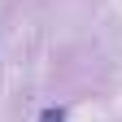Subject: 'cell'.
I'll return each mask as SVG.
<instances>
[{
    "label": "cell",
    "mask_w": 122,
    "mask_h": 122,
    "mask_svg": "<svg viewBox=\"0 0 122 122\" xmlns=\"http://www.w3.org/2000/svg\"><path fill=\"white\" fill-rule=\"evenodd\" d=\"M39 122H66V109H61V105H57V109H44Z\"/></svg>",
    "instance_id": "cell-1"
}]
</instances>
